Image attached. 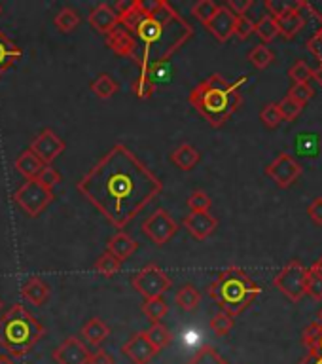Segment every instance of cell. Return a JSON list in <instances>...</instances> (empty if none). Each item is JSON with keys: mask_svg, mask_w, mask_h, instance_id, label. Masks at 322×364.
Segmentation results:
<instances>
[{"mask_svg": "<svg viewBox=\"0 0 322 364\" xmlns=\"http://www.w3.org/2000/svg\"><path fill=\"white\" fill-rule=\"evenodd\" d=\"M216 10H218V4L213 2V0H199L192 6V16L199 19L203 25H207L216 14Z\"/></svg>", "mask_w": 322, "mask_h": 364, "instance_id": "e575fe53", "label": "cell"}, {"mask_svg": "<svg viewBox=\"0 0 322 364\" xmlns=\"http://www.w3.org/2000/svg\"><path fill=\"white\" fill-rule=\"evenodd\" d=\"M53 23H55V27L59 28L61 33H73L74 28L80 25V16L73 10V8H63V10L55 16Z\"/></svg>", "mask_w": 322, "mask_h": 364, "instance_id": "4dcf8cb0", "label": "cell"}, {"mask_svg": "<svg viewBox=\"0 0 322 364\" xmlns=\"http://www.w3.org/2000/svg\"><path fill=\"white\" fill-rule=\"evenodd\" d=\"M144 334H146L148 341H150L158 351L165 349V347L169 346L171 341H173V334H171L169 328L163 326L161 323H154L150 328L144 330Z\"/></svg>", "mask_w": 322, "mask_h": 364, "instance_id": "83f0119b", "label": "cell"}, {"mask_svg": "<svg viewBox=\"0 0 322 364\" xmlns=\"http://www.w3.org/2000/svg\"><path fill=\"white\" fill-rule=\"evenodd\" d=\"M313 78L317 80L318 84H321V85H322V65H321V67H318V68H317V70H315V74H313Z\"/></svg>", "mask_w": 322, "mask_h": 364, "instance_id": "6f0895ef", "label": "cell"}, {"mask_svg": "<svg viewBox=\"0 0 322 364\" xmlns=\"http://www.w3.org/2000/svg\"><path fill=\"white\" fill-rule=\"evenodd\" d=\"M169 311V306L163 298H150V300H144L142 304V313L146 315V318L150 323H159L161 318L167 315Z\"/></svg>", "mask_w": 322, "mask_h": 364, "instance_id": "f1b7e54d", "label": "cell"}, {"mask_svg": "<svg viewBox=\"0 0 322 364\" xmlns=\"http://www.w3.org/2000/svg\"><path fill=\"white\" fill-rule=\"evenodd\" d=\"M90 364H114V357L104 349H97L95 353H91Z\"/></svg>", "mask_w": 322, "mask_h": 364, "instance_id": "f907efd6", "label": "cell"}, {"mask_svg": "<svg viewBox=\"0 0 322 364\" xmlns=\"http://www.w3.org/2000/svg\"><path fill=\"white\" fill-rule=\"evenodd\" d=\"M321 21H322V16H321Z\"/></svg>", "mask_w": 322, "mask_h": 364, "instance_id": "6125c7cd", "label": "cell"}, {"mask_svg": "<svg viewBox=\"0 0 322 364\" xmlns=\"http://www.w3.org/2000/svg\"><path fill=\"white\" fill-rule=\"evenodd\" d=\"M247 82L245 76L237 82H227L222 74H210L192 90L188 101L213 127H222L241 107V85Z\"/></svg>", "mask_w": 322, "mask_h": 364, "instance_id": "3957f363", "label": "cell"}, {"mask_svg": "<svg viewBox=\"0 0 322 364\" xmlns=\"http://www.w3.org/2000/svg\"><path fill=\"white\" fill-rule=\"evenodd\" d=\"M21 57V48L0 28V76Z\"/></svg>", "mask_w": 322, "mask_h": 364, "instance_id": "603a6c76", "label": "cell"}, {"mask_svg": "<svg viewBox=\"0 0 322 364\" xmlns=\"http://www.w3.org/2000/svg\"><path fill=\"white\" fill-rule=\"evenodd\" d=\"M301 340H304V346L307 347V355H311V357L322 358V324L321 323H311L304 330V336H301Z\"/></svg>", "mask_w": 322, "mask_h": 364, "instance_id": "d4e9b609", "label": "cell"}, {"mask_svg": "<svg viewBox=\"0 0 322 364\" xmlns=\"http://www.w3.org/2000/svg\"><path fill=\"white\" fill-rule=\"evenodd\" d=\"M122 353L127 355L133 364H148L159 351L148 341L146 334L142 330V332H136L125 341L124 347H122Z\"/></svg>", "mask_w": 322, "mask_h": 364, "instance_id": "4fadbf2b", "label": "cell"}, {"mask_svg": "<svg viewBox=\"0 0 322 364\" xmlns=\"http://www.w3.org/2000/svg\"><path fill=\"white\" fill-rule=\"evenodd\" d=\"M307 50L311 51L313 57H317L322 65V27L318 28L317 34H315L313 38H309V42H307Z\"/></svg>", "mask_w": 322, "mask_h": 364, "instance_id": "681fc988", "label": "cell"}, {"mask_svg": "<svg viewBox=\"0 0 322 364\" xmlns=\"http://www.w3.org/2000/svg\"><path fill=\"white\" fill-rule=\"evenodd\" d=\"M142 17H144V14L139 10V6H136V0H135L129 10L124 11L122 16H118V21H119V25H122V27L127 28L129 33H133V31L136 28V25L141 23Z\"/></svg>", "mask_w": 322, "mask_h": 364, "instance_id": "8d00e7d4", "label": "cell"}, {"mask_svg": "<svg viewBox=\"0 0 322 364\" xmlns=\"http://www.w3.org/2000/svg\"><path fill=\"white\" fill-rule=\"evenodd\" d=\"M188 364H227V360H224L213 347H203Z\"/></svg>", "mask_w": 322, "mask_h": 364, "instance_id": "b9f144b4", "label": "cell"}, {"mask_svg": "<svg viewBox=\"0 0 322 364\" xmlns=\"http://www.w3.org/2000/svg\"><path fill=\"white\" fill-rule=\"evenodd\" d=\"M273 59H275L273 51L264 44L252 48V50H250V53H249V61L252 63V65H254L258 70H264V68L269 67V65L273 63Z\"/></svg>", "mask_w": 322, "mask_h": 364, "instance_id": "d6a6232c", "label": "cell"}, {"mask_svg": "<svg viewBox=\"0 0 322 364\" xmlns=\"http://www.w3.org/2000/svg\"><path fill=\"white\" fill-rule=\"evenodd\" d=\"M0 14H2V6H0Z\"/></svg>", "mask_w": 322, "mask_h": 364, "instance_id": "94428289", "label": "cell"}, {"mask_svg": "<svg viewBox=\"0 0 322 364\" xmlns=\"http://www.w3.org/2000/svg\"><path fill=\"white\" fill-rule=\"evenodd\" d=\"M262 289L249 277V273L237 266L226 267L209 287V296L227 315L243 313L260 296Z\"/></svg>", "mask_w": 322, "mask_h": 364, "instance_id": "5b68a950", "label": "cell"}, {"mask_svg": "<svg viewBox=\"0 0 322 364\" xmlns=\"http://www.w3.org/2000/svg\"><path fill=\"white\" fill-rule=\"evenodd\" d=\"M254 33L258 34V38L262 42H272L279 34L277 21L272 16H264L258 23H254Z\"/></svg>", "mask_w": 322, "mask_h": 364, "instance_id": "1f68e13d", "label": "cell"}, {"mask_svg": "<svg viewBox=\"0 0 322 364\" xmlns=\"http://www.w3.org/2000/svg\"><path fill=\"white\" fill-rule=\"evenodd\" d=\"M313 74H315V70H313L306 61L294 63L289 70V76L292 78L294 84H309V80L313 78Z\"/></svg>", "mask_w": 322, "mask_h": 364, "instance_id": "d590c367", "label": "cell"}, {"mask_svg": "<svg viewBox=\"0 0 322 364\" xmlns=\"http://www.w3.org/2000/svg\"><path fill=\"white\" fill-rule=\"evenodd\" d=\"M135 250H136V241L131 237L129 233L124 232V230L114 233L112 237H110V241L107 243V252H110L114 258H118L122 264H124V262L127 260Z\"/></svg>", "mask_w": 322, "mask_h": 364, "instance_id": "d6986e66", "label": "cell"}, {"mask_svg": "<svg viewBox=\"0 0 322 364\" xmlns=\"http://www.w3.org/2000/svg\"><path fill=\"white\" fill-rule=\"evenodd\" d=\"M306 294L311 296L313 300H322V277L313 269H307Z\"/></svg>", "mask_w": 322, "mask_h": 364, "instance_id": "ee69618b", "label": "cell"}, {"mask_svg": "<svg viewBox=\"0 0 322 364\" xmlns=\"http://www.w3.org/2000/svg\"><path fill=\"white\" fill-rule=\"evenodd\" d=\"M298 364H322V358H317V357H311V355H307V357H304Z\"/></svg>", "mask_w": 322, "mask_h": 364, "instance_id": "db71d44e", "label": "cell"}, {"mask_svg": "<svg viewBox=\"0 0 322 364\" xmlns=\"http://www.w3.org/2000/svg\"><path fill=\"white\" fill-rule=\"evenodd\" d=\"M252 4H254L252 0H230L226 6L233 11V14H235V16L241 17V16H247V11L252 8Z\"/></svg>", "mask_w": 322, "mask_h": 364, "instance_id": "c3c4849f", "label": "cell"}, {"mask_svg": "<svg viewBox=\"0 0 322 364\" xmlns=\"http://www.w3.org/2000/svg\"><path fill=\"white\" fill-rule=\"evenodd\" d=\"M266 175L272 178L277 186L290 188L301 175V165L296 161L290 154H279L272 164L266 167Z\"/></svg>", "mask_w": 322, "mask_h": 364, "instance_id": "30bf717a", "label": "cell"}, {"mask_svg": "<svg viewBox=\"0 0 322 364\" xmlns=\"http://www.w3.org/2000/svg\"><path fill=\"white\" fill-rule=\"evenodd\" d=\"M260 118L267 129H275V127L283 122V116L279 112V107L275 102H269V105H266V107L262 108Z\"/></svg>", "mask_w": 322, "mask_h": 364, "instance_id": "60d3db41", "label": "cell"}, {"mask_svg": "<svg viewBox=\"0 0 322 364\" xmlns=\"http://www.w3.org/2000/svg\"><path fill=\"white\" fill-rule=\"evenodd\" d=\"M107 46L116 53V55L129 57V59H133V55H135L136 51L135 36H133L127 28L122 27V25H118L114 31H110V33L107 34Z\"/></svg>", "mask_w": 322, "mask_h": 364, "instance_id": "2e32d148", "label": "cell"}, {"mask_svg": "<svg viewBox=\"0 0 322 364\" xmlns=\"http://www.w3.org/2000/svg\"><path fill=\"white\" fill-rule=\"evenodd\" d=\"M87 21H90V25L95 28L97 33H101V34H108L110 31H114V28L119 25L118 16H116V11L112 10V6L104 4V2L95 6V8L91 10Z\"/></svg>", "mask_w": 322, "mask_h": 364, "instance_id": "e0dca14e", "label": "cell"}, {"mask_svg": "<svg viewBox=\"0 0 322 364\" xmlns=\"http://www.w3.org/2000/svg\"><path fill=\"white\" fill-rule=\"evenodd\" d=\"M317 323L322 324V309H321V311H318V321H317Z\"/></svg>", "mask_w": 322, "mask_h": 364, "instance_id": "680465c9", "label": "cell"}, {"mask_svg": "<svg viewBox=\"0 0 322 364\" xmlns=\"http://www.w3.org/2000/svg\"><path fill=\"white\" fill-rule=\"evenodd\" d=\"M11 198H14L16 205H19L28 216L34 218L53 201V192L42 186L36 178H33V181L23 182Z\"/></svg>", "mask_w": 322, "mask_h": 364, "instance_id": "52a82bcc", "label": "cell"}, {"mask_svg": "<svg viewBox=\"0 0 322 364\" xmlns=\"http://www.w3.org/2000/svg\"><path fill=\"white\" fill-rule=\"evenodd\" d=\"M311 269L315 273H318V275H321V277H322V256H321V258H318L317 262H315V264H313Z\"/></svg>", "mask_w": 322, "mask_h": 364, "instance_id": "9f6ffc18", "label": "cell"}, {"mask_svg": "<svg viewBox=\"0 0 322 364\" xmlns=\"http://www.w3.org/2000/svg\"><path fill=\"white\" fill-rule=\"evenodd\" d=\"M301 6V0H266V10L273 19L286 16L290 11L298 10Z\"/></svg>", "mask_w": 322, "mask_h": 364, "instance_id": "f546056e", "label": "cell"}, {"mask_svg": "<svg viewBox=\"0 0 322 364\" xmlns=\"http://www.w3.org/2000/svg\"><path fill=\"white\" fill-rule=\"evenodd\" d=\"M175 301L176 306L184 309V311H193L199 306V301H201V294H199V290L193 284H182L178 292H176Z\"/></svg>", "mask_w": 322, "mask_h": 364, "instance_id": "484cf974", "label": "cell"}, {"mask_svg": "<svg viewBox=\"0 0 322 364\" xmlns=\"http://www.w3.org/2000/svg\"><path fill=\"white\" fill-rule=\"evenodd\" d=\"M235 21H237V16L233 14L227 6H218V10L213 16L205 27L209 28V33L215 36L218 42H227V40L233 36V31H235Z\"/></svg>", "mask_w": 322, "mask_h": 364, "instance_id": "5bb4252c", "label": "cell"}, {"mask_svg": "<svg viewBox=\"0 0 322 364\" xmlns=\"http://www.w3.org/2000/svg\"><path fill=\"white\" fill-rule=\"evenodd\" d=\"M182 224H184L188 232L192 233L193 237L203 241V239L210 237L215 233L216 226H218V220L210 215L209 210H203V213H190Z\"/></svg>", "mask_w": 322, "mask_h": 364, "instance_id": "9a60e30c", "label": "cell"}, {"mask_svg": "<svg viewBox=\"0 0 322 364\" xmlns=\"http://www.w3.org/2000/svg\"><path fill=\"white\" fill-rule=\"evenodd\" d=\"M0 311H2V300H0Z\"/></svg>", "mask_w": 322, "mask_h": 364, "instance_id": "91938a15", "label": "cell"}, {"mask_svg": "<svg viewBox=\"0 0 322 364\" xmlns=\"http://www.w3.org/2000/svg\"><path fill=\"white\" fill-rule=\"evenodd\" d=\"M0 364H16V358H11L8 353L6 355H0Z\"/></svg>", "mask_w": 322, "mask_h": 364, "instance_id": "11a10c76", "label": "cell"}, {"mask_svg": "<svg viewBox=\"0 0 322 364\" xmlns=\"http://www.w3.org/2000/svg\"><path fill=\"white\" fill-rule=\"evenodd\" d=\"M44 334V326L21 304L11 306L0 317V346L4 347L11 358L28 355Z\"/></svg>", "mask_w": 322, "mask_h": 364, "instance_id": "277c9868", "label": "cell"}, {"mask_svg": "<svg viewBox=\"0 0 322 364\" xmlns=\"http://www.w3.org/2000/svg\"><path fill=\"white\" fill-rule=\"evenodd\" d=\"M142 232L152 243L161 247L178 232V224L165 209H156L146 220L142 222Z\"/></svg>", "mask_w": 322, "mask_h": 364, "instance_id": "9c48e42d", "label": "cell"}, {"mask_svg": "<svg viewBox=\"0 0 322 364\" xmlns=\"http://www.w3.org/2000/svg\"><path fill=\"white\" fill-rule=\"evenodd\" d=\"M90 87L99 99H110V97L116 95L119 90L118 82H116L112 76H108V74H99V76L91 82Z\"/></svg>", "mask_w": 322, "mask_h": 364, "instance_id": "4316f807", "label": "cell"}, {"mask_svg": "<svg viewBox=\"0 0 322 364\" xmlns=\"http://www.w3.org/2000/svg\"><path fill=\"white\" fill-rule=\"evenodd\" d=\"M131 34L136 40L133 61L141 68V76H148L150 68L165 65L192 38L193 27L167 0H158L152 14L142 17Z\"/></svg>", "mask_w": 322, "mask_h": 364, "instance_id": "7a4b0ae2", "label": "cell"}, {"mask_svg": "<svg viewBox=\"0 0 322 364\" xmlns=\"http://www.w3.org/2000/svg\"><path fill=\"white\" fill-rule=\"evenodd\" d=\"M36 181H38L42 186L53 192V188L61 182V175H59V171L53 169L51 165H44V169L40 171L38 176H36Z\"/></svg>", "mask_w": 322, "mask_h": 364, "instance_id": "f6af8a7d", "label": "cell"}, {"mask_svg": "<svg viewBox=\"0 0 322 364\" xmlns=\"http://www.w3.org/2000/svg\"><path fill=\"white\" fill-rule=\"evenodd\" d=\"M252 33H254V21H252L249 16L237 17V21H235V31H233V34H235L239 40H247Z\"/></svg>", "mask_w": 322, "mask_h": 364, "instance_id": "7dc6e473", "label": "cell"}, {"mask_svg": "<svg viewBox=\"0 0 322 364\" xmlns=\"http://www.w3.org/2000/svg\"><path fill=\"white\" fill-rule=\"evenodd\" d=\"M93 267H95V272L99 273V275H102V277H112V275H116V273L119 272L122 262H119L118 258H114L110 252H104V255L95 262V266Z\"/></svg>", "mask_w": 322, "mask_h": 364, "instance_id": "836d02e7", "label": "cell"}, {"mask_svg": "<svg viewBox=\"0 0 322 364\" xmlns=\"http://www.w3.org/2000/svg\"><path fill=\"white\" fill-rule=\"evenodd\" d=\"M91 351L84 341L70 336L53 351V360L57 364H90Z\"/></svg>", "mask_w": 322, "mask_h": 364, "instance_id": "7c38bea8", "label": "cell"}, {"mask_svg": "<svg viewBox=\"0 0 322 364\" xmlns=\"http://www.w3.org/2000/svg\"><path fill=\"white\" fill-rule=\"evenodd\" d=\"M131 90H133L135 97H139V99H148V97L154 95L156 84H154L148 76H139V78L131 84Z\"/></svg>", "mask_w": 322, "mask_h": 364, "instance_id": "7bdbcfd3", "label": "cell"}, {"mask_svg": "<svg viewBox=\"0 0 322 364\" xmlns=\"http://www.w3.org/2000/svg\"><path fill=\"white\" fill-rule=\"evenodd\" d=\"M76 190L122 232L163 192V182L125 144H114L76 182Z\"/></svg>", "mask_w": 322, "mask_h": 364, "instance_id": "6da1fadb", "label": "cell"}, {"mask_svg": "<svg viewBox=\"0 0 322 364\" xmlns=\"http://www.w3.org/2000/svg\"><path fill=\"white\" fill-rule=\"evenodd\" d=\"M65 148H67V144H65V141H63L61 136L57 135L55 131L44 129L34 136L28 150H31L42 164L50 165L53 159L59 158V156L65 152Z\"/></svg>", "mask_w": 322, "mask_h": 364, "instance_id": "8fae6325", "label": "cell"}, {"mask_svg": "<svg viewBox=\"0 0 322 364\" xmlns=\"http://www.w3.org/2000/svg\"><path fill=\"white\" fill-rule=\"evenodd\" d=\"M210 205H213V199H210L209 193L203 192V190H195V192L190 193V198H188V207L192 209V213L209 210Z\"/></svg>", "mask_w": 322, "mask_h": 364, "instance_id": "ab89813d", "label": "cell"}, {"mask_svg": "<svg viewBox=\"0 0 322 364\" xmlns=\"http://www.w3.org/2000/svg\"><path fill=\"white\" fill-rule=\"evenodd\" d=\"M289 97L306 107V102L311 101L313 97H315V91H313V87L309 84H294L292 90L289 91Z\"/></svg>", "mask_w": 322, "mask_h": 364, "instance_id": "bcb514c9", "label": "cell"}, {"mask_svg": "<svg viewBox=\"0 0 322 364\" xmlns=\"http://www.w3.org/2000/svg\"><path fill=\"white\" fill-rule=\"evenodd\" d=\"M209 326L216 336H226L233 328V317L224 311H218L216 315H213Z\"/></svg>", "mask_w": 322, "mask_h": 364, "instance_id": "74e56055", "label": "cell"}, {"mask_svg": "<svg viewBox=\"0 0 322 364\" xmlns=\"http://www.w3.org/2000/svg\"><path fill=\"white\" fill-rule=\"evenodd\" d=\"M21 296L27 301H31L33 306H44L48 298H50V289H48V284L42 279L33 277L23 284Z\"/></svg>", "mask_w": 322, "mask_h": 364, "instance_id": "7402d4cb", "label": "cell"}, {"mask_svg": "<svg viewBox=\"0 0 322 364\" xmlns=\"http://www.w3.org/2000/svg\"><path fill=\"white\" fill-rule=\"evenodd\" d=\"M80 334H82V338H84V340L87 341L90 346L99 347L102 341L107 340L108 336H110V328H108V324L104 323L102 318L93 317V318H90V321H87L84 326H82Z\"/></svg>", "mask_w": 322, "mask_h": 364, "instance_id": "ffe728a7", "label": "cell"}, {"mask_svg": "<svg viewBox=\"0 0 322 364\" xmlns=\"http://www.w3.org/2000/svg\"><path fill=\"white\" fill-rule=\"evenodd\" d=\"M279 112H281V116H283L284 122H292V119H296L298 116L301 114V110H304V105H300L298 101H294V99H290L289 95L284 97L283 101L279 102Z\"/></svg>", "mask_w": 322, "mask_h": 364, "instance_id": "f35d334b", "label": "cell"}, {"mask_svg": "<svg viewBox=\"0 0 322 364\" xmlns=\"http://www.w3.org/2000/svg\"><path fill=\"white\" fill-rule=\"evenodd\" d=\"M306 279L307 267L301 262L292 260L275 275L273 284L277 287L281 294L286 296L290 301L298 304L306 296Z\"/></svg>", "mask_w": 322, "mask_h": 364, "instance_id": "ba28073f", "label": "cell"}, {"mask_svg": "<svg viewBox=\"0 0 322 364\" xmlns=\"http://www.w3.org/2000/svg\"><path fill=\"white\" fill-rule=\"evenodd\" d=\"M199 158H201L199 150L193 144H190V142H184V144L175 148L173 154H171V161L182 171H192L199 164Z\"/></svg>", "mask_w": 322, "mask_h": 364, "instance_id": "44dd1931", "label": "cell"}, {"mask_svg": "<svg viewBox=\"0 0 322 364\" xmlns=\"http://www.w3.org/2000/svg\"><path fill=\"white\" fill-rule=\"evenodd\" d=\"M133 2H135V0H118V2H116V6H114V8H112V10L116 11V16H122L124 11L129 10L131 6H133Z\"/></svg>", "mask_w": 322, "mask_h": 364, "instance_id": "f5cc1de1", "label": "cell"}, {"mask_svg": "<svg viewBox=\"0 0 322 364\" xmlns=\"http://www.w3.org/2000/svg\"><path fill=\"white\" fill-rule=\"evenodd\" d=\"M304 8H306V2L301 0V6L298 10L290 11L286 16L279 17L275 19L277 21V28H279V34L286 40H292L296 34L300 33L301 28L306 27V16H304Z\"/></svg>", "mask_w": 322, "mask_h": 364, "instance_id": "ac0fdd59", "label": "cell"}, {"mask_svg": "<svg viewBox=\"0 0 322 364\" xmlns=\"http://www.w3.org/2000/svg\"><path fill=\"white\" fill-rule=\"evenodd\" d=\"M42 169H44V164H42V161H40V159L36 158L31 150L21 152V156L16 159V171L17 173H21L27 181L36 178Z\"/></svg>", "mask_w": 322, "mask_h": 364, "instance_id": "cb8c5ba5", "label": "cell"}, {"mask_svg": "<svg viewBox=\"0 0 322 364\" xmlns=\"http://www.w3.org/2000/svg\"><path fill=\"white\" fill-rule=\"evenodd\" d=\"M309 216H311V220L318 226H322V198L315 199L311 205H309V209H307Z\"/></svg>", "mask_w": 322, "mask_h": 364, "instance_id": "816d5d0a", "label": "cell"}, {"mask_svg": "<svg viewBox=\"0 0 322 364\" xmlns=\"http://www.w3.org/2000/svg\"><path fill=\"white\" fill-rule=\"evenodd\" d=\"M131 284L139 294L150 300V298H161L173 287V279L158 264H146L142 269H139V273L133 275Z\"/></svg>", "mask_w": 322, "mask_h": 364, "instance_id": "8992f818", "label": "cell"}]
</instances>
